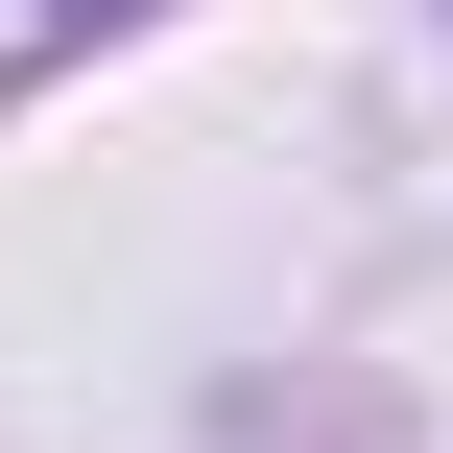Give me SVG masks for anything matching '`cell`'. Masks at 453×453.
Here are the masks:
<instances>
[]
</instances>
